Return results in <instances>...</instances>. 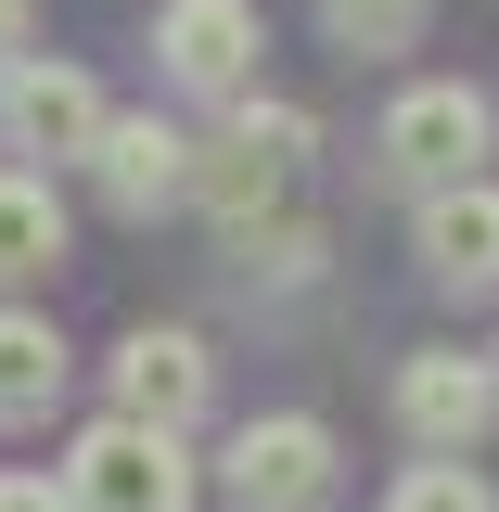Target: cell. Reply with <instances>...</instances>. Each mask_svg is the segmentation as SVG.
Instances as JSON below:
<instances>
[{
    "label": "cell",
    "mask_w": 499,
    "mask_h": 512,
    "mask_svg": "<svg viewBox=\"0 0 499 512\" xmlns=\"http://www.w3.org/2000/svg\"><path fill=\"white\" fill-rule=\"evenodd\" d=\"M320 128L295 116V103H231V128L205 141V180H192V205L231 231V244H256L269 218H282V192H295V167H308Z\"/></svg>",
    "instance_id": "7a4b0ae2"
},
{
    "label": "cell",
    "mask_w": 499,
    "mask_h": 512,
    "mask_svg": "<svg viewBox=\"0 0 499 512\" xmlns=\"http://www.w3.org/2000/svg\"><path fill=\"white\" fill-rule=\"evenodd\" d=\"M487 423H499V359H461V346L397 359V436L423 448V461H461Z\"/></svg>",
    "instance_id": "52a82bcc"
},
{
    "label": "cell",
    "mask_w": 499,
    "mask_h": 512,
    "mask_svg": "<svg viewBox=\"0 0 499 512\" xmlns=\"http://www.w3.org/2000/svg\"><path fill=\"white\" fill-rule=\"evenodd\" d=\"M410 256H423L436 295H499V180L423 192V205H410Z\"/></svg>",
    "instance_id": "30bf717a"
},
{
    "label": "cell",
    "mask_w": 499,
    "mask_h": 512,
    "mask_svg": "<svg viewBox=\"0 0 499 512\" xmlns=\"http://www.w3.org/2000/svg\"><path fill=\"white\" fill-rule=\"evenodd\" d=\"M64 333H52V308H13L0 295V423H52V397H64Z\"/></svg>",
    "instance_id": "8fae6325"
},
{
    "label": "cell",
    "mask_w": 499,
    "mask_h": 512,
    "mask_svg": "<svg viewBox=\"0 0 499 512\" xmlns=\"http://www.w3.org/2000/svg\"><path fill=\"white\" fill-rule=\"evenodd\" d=\"M0 512H77V500H64V474H0Z\"/></svg>",
    "instance_id": "2e32d148"
},
{
    "label": "cell",
    "mask_w": 499,
    "mask_h": 512,
    "mask_svg": "<svg viewBox=\"0 0 499 512\" xmlns=\"http://www.w3.org/2000/svg\"><path fill=\"white\" fill-rule=\"evenodd\" d=\"M384 512H499V487L474 474V461H410V474H397V500H384Z\"/></svg>",
    "instance_id": "5bb4252c"
},
{
    "label": "cell",
    "mask_w": 499,
    "mask_h": 512,
    "mask_svg": "<svg viewBox=\"0 0 499 512\" xmlns=\"http://www.w3.org/2000/svg\"><path fill=\"white\" fill-rule=\"evenodd\" d=\"M436 26V0H320V39L333 52H410Z\"/></svg>",
    "instance_id": "4fadbf2b"
},
{
    "label": "cell",
    "mask_w": 499,
    "mask_h": 512,
    "mask_svg": "<svg viewBox=\"0 0 499 512\" xmlns=\"http://www.w3.org/2000/svg\"><path fill=\"white\" fill-rule=\"evenodd\" d=\"M231 256H244V282H308V269H320V231H308V218H269V231L231 244Z\"/></svg>",
    "instance_id": "9a60e30c"
},
{
    "label": "cell",
    "mask_w": 499,
    "mask_h": 512,
    "mask_svg": "<svg viewBox=\"0 0 499 512\" xmlns=\"http://www.w3.org/2000/svg\"><path fill=\"white\" fill-rule=\"evenodd\" d=\"M52 269H64V192L39 167H0V295L52 282Z\"/></svg>",
    "instance_id": "7c38bea8"
},
{
    "label": "cell",
    "mask_w": 499,
    "mask_h": 512,
    "mask_svg": "<svg viewBox=\"0 0 499 512\" xmlns=\"http://www.w3.org/2000/svg\"><path fill=\"white\" fill-rule=\"evenodd\" d=\"M487 141H499V116H487V90H474V77H410V90L384 103V128H372V167L423 205V192L487 180Z\"/></svg>",
    "instance_id": "6da1fadb"
},
{
    "label": "cell",
    "mask_w": 499,
    "mask_h": 512,
    "mask_svg": "<svg viewBox=\"0 0 499 512\" xmlns=\"http://www.w3.org/2000/svg\"><path fill=\"white\" fill-rule=\"evenodd\" d=\"M64 500L77 512H192V461L154 423H90L64 448Z\"/></svg>",
    "instance_id": "3957f363"
},
{
    "label": "cell",
    "mask_w": 499,
    "mask_h": 512,
    "mask_svg": "<svg viewBox=\"0 0 499 512\" xmlns=\"http://www.w3.org/2000/svg\"><path fill=\"white\" fill-rule=\"evenodd\" d=\"M256 0H167L154 13V64H167V90L192 103H256Z\"/></svg>",
    "instance_id": "8992f818"
},
{
    "label": "cell",
    "mask_w": 499,
    "mask_h": 512,
    "mask_svg": "<svg viewBox=\"0 0 499 512\" xmlns=\"http://www.w3.org/2000/svg\"><path fill=\"white\" fill-rule=\"evenodd\" d=\"M13 64H39V13H26V0H0V77H13Z\"/></svg>",
    "instance_id": "e0dca14e"
},
{
    "label": "cell",
    "mask_w": 499,
    "mask_h": 512,
    "mask_svg": "<svg viewBox=\"0 0 499 512\" xmlns=\"http://www.w3.org/2000/svg\"><path fill=\"white\" fill-rule=\"evenodd\" d=\"M333 474H346V461H333V423H320V410H269V423H244L231 461H218L231 512H320Z\"/></svg>",
    "instance_id": "277c9868"
},
{
    "label": "cell",
    "mask_w": 499,
    "mask_h": 512,
    "mask_svg": "<svg viewBox=\"0 0 499 512\" xmlns=\"http://www.w3.org/2000/svg\"><path fill=\"white\" fill-rule=\"evenodd\" d=\"M0 141H13V154H77V167H90V154H103V141H116V103H103V77H90V64H13V77H0Z\"/></svg>",
    "instance_id": "5b68a950"
},
{
    "label": "cell",
    "mask_w": 499,
    "mask_h": 512,
    "mask_svg": "<svg viewBox=\"0 0 499 512\" xmlns=\"http://www.w3.org/2000/svg\"><path fill=\"white\" fill-rule=\"evenodd\" d=\"M90 180H103L116 218H167V205H192V180H205V141L167 128V116H116V141L90 154Z\"/></svg>",
    "instance_id": "9c48e42d"
},
{
    "label": "cell",
    "mask_w": 499,
    "mask_h": 512,
    "mask_svg": "<svg viewBox=\"0 0 499 512\" xmlns=\"http://www.w3.org/2000/svg\"><path fill=\"white\" fill-rule=\"evenodd\" d=\"M116 423H154V436H180L192 410H205V384H218V359H205V333H180V320H141L116 359Z\"/></svg>",
    "instance_id": "ba28073f"
}]
</instances>
